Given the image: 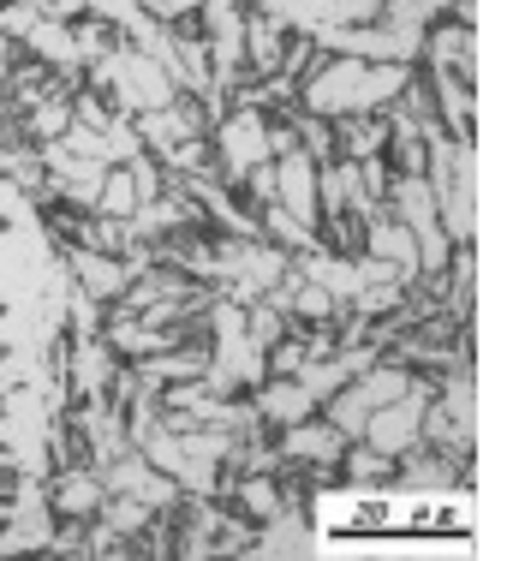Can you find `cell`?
<instances>
[{"mask_svg": "<svg viewBox=\"0 0 519 561\" xmlns=\"http://www.w3.org/2000/svg\"><path fill=\"white\" fill-rule=\"evenodd\" d=\"M251 60H257V66L281 60V36H275V24H251Z\"/></svg>", "mask_w": 519, "mask_h": 561, "instance_id": "cell-10", "label": "cell"}, {"mask_svg": "<svg viewBox=\"0 0 519 561\" xmlns=\"http://www.w3.org/2000/svg\"><path fill=\"white\" fill-rule=\"evenodd\" d=\"M394 150H401V173H418L424 156H430V144L418 138V126H412V119H401V131H394Z\"/></svg>", "mask_w": 519, "mask_h": 561, "instance_id": "cell-9", "label": "cell"}, {"mask_svg": "<svg viewBox=\"0 0 519 561\" xmlns=\"http://www.w3.org/2000/svg\"><path fill=\"white\" fill-rule=\"evenodd\" d=\"M341 424H299V431L287 436V454H304V460H335L341 454Z\"/></svg>", "mask_w": 519, "mask_h": 561, "instance_id": "cell-5", "label": "cell"}, {"mask_svg": "<svg viewBox=\"0 0 519 561\" xmlns=\"http://www.w3.org/2000/svg\"><path fill=\"white\" fill-rule=\"evenodd\" d=\"M370 257H389V263H401V270L412 275L418 270V233H412L406 221H377L370 227Z\"/></svg>", "mask_w": 519, "mask_h": 561, "instance_id": "cell-3", "label": "cell"}, {"mask_svg": "<svg viewBox=\"0 0 519 561\" xmlns=\"http://www.w3.org/2000/svg\"><path fill=\"white\" fill-rule=\"evenodd\" d=\"M424 419H430V394H424V389H406L401 400H389V407L370 412L365 443L382 448V454H406V448L424 443Z\"/></svg>", "mask_w": 519, "mask_h": 561, "instance_id": "cell-2", "label": "cell"}, {"mask_svg": "<svg viewBox=\"0 0 519 561\" xmlns=\"http://www.w3.org/2000/svg\"><path fill=\"white\" fill-rule=\"evenodd\" d=\"M412 484H448V478H454V472H448V466L442 460H412Z\"/></svg>", "mask_w": 519, "mask_h": 561, "instance_id": "cell-11", "label": "cell"}, {"mask_svg": "<svg viewBox=\"0 0 519 561\" xmlns=\"http://www.w3.org/2000/svg\"><path fill=\"white\" fill-rule=\"evenodd\" d=\"M436 60H442V66H465V78H472V31H442V36H436Z\"/></svg>", "mask_w": 519, "mask_h": 561, "instance_id": "cell-8", "label": "cell"}, {"mask_svg": "<svg viewBox=\"0 0 519 561\" xmlns=\"http://www.w3.org/2000/svg\"><path fill=\"white\" fill-rule=\"evenodd\" d=\"M406 84V66H365V60H341L328 72H316L311 84V108L316 114H365L377 102H389Z\"/></svg>", "mask_w": 519, "mask_h": 561, "instance_id": "cell-1", "label": "cell"}, {"mask_svg": "<svg viewBox=\"0 0 519 561\" xmlns=\"http://www.w3.org/2000/svg\"><path fill=\"white\" fill-rule=\"evenodd\" d=\"M263 126H257V114H239L233 126H228V168H251L263 156Z\"/></svg>", "mask_w": 519, "mask_h": 561, "instance_id": "cell-6", "label": "cell"}, {"mask_svg": "<svg viewBox=\"0 0 519 561\" xmlns=\"http://www.w3.org/2000/svg\"><path fill=\"white\" fill-rule=\"evenodd\" d=\"M275 180H281V204L292 209V216L299 221H311L316 216V192H311V162H304V156H287L281 162V173H275Z\"/></svg>", "mask_w": 519, "mask_h": 561, "instance_id": "cell-4", "label": "cell"}, {"mask_svg": "<svg viewBox=\"0 0 519 561\" xmlns=\"http://www.w3.org/2000/svg\"><path fill=\"white\" fill-rule=\"evenodd\" d=\"M382 144H389V126H382V119H353V126H346V150H353V162H370Z\"/></svg>", "mask_w": 519, "mask_h": 561, "instance_id": "cell-7", "label": "cell"}]
</instances>
